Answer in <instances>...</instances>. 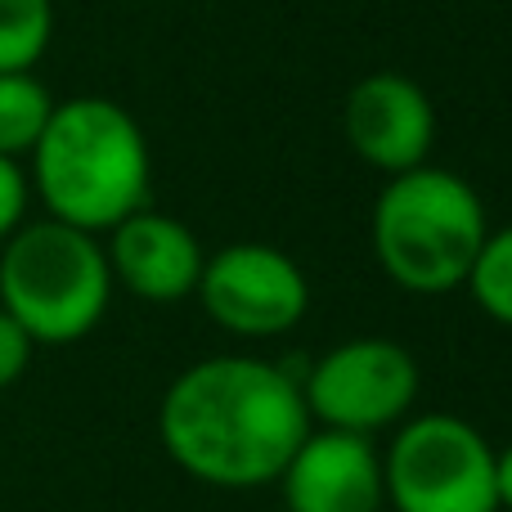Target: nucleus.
I'll return each mask as SVG.
<instances>
[{
    "instance_id": "f257e3e1",
    "label": "nucleus",
    "mask_w": 512,
    "mask_h": 512,
    "mask_svg": "<svg viewBox=\"0 0 512 512\" xmlns=\"http://www.w3.org/2000/svg\"><path fill=\"white\" fill-rule=\"evenodd\" d=\"M315 432L288 369L256 355H212L176 373L158 405V436L180 472L216 490L279 481L297 445Z\"/></svg>"
},
{
    "instance_id": "f03ea898",
    "label": "nucleus",
    "mask_w": 512,
    "mask_h": 512,
    "mask_svg": "<svg viewBox=\"0 0 512 512\" xmlns=\"http://www.w3.org/2000/svg\"><path fill=\"white\" fill-rule=\"evenodd\" d=\"M32 158V194L45 216L72 230L108 234L149 207L153 153L140 122L117 99L77 95L54 104Z\"/></svg>"
},
{
    "instance_id": "7ed1b4c3",
    "label": "nucleus",
    "mask_w": 512,
    "mask_h": 512,
    "mask_svg": "<svg viewBox=\"0 0 512 512\" xmlns=\"http://www.w3.org/2000/svg\"><path fill=\"white\" fill-rule=\"evenodd\" d=\"M373 256L396 288L414 297H445L468 283L486 248L490 216L481 194L445 167H414L387 176L373 203Z\"/></svg>"
},
{
    "instance_id": "20e7f679",
    "label": "nucleus",
    "mask_w": 512,
    "mask_h": 512,
    "mask_svg": "<svg viewBox=\"0 0 512 512\" xmlns=\"http://www.w3.org/2000/svg\"><path fill=\"white\" fill-rule=\"evenodd\" d=\"M113 270L99 234L63 221H23L0 243V310L36 346H72L99 328L113 301Z\"/></svg>"
},
{
    "instance_id": "39448f33",
    "label": "nucleus",
    "mask_w": 512,
    "mask_h": 512,
    "mask_svg": "<svg viewBox=\"0 0 512 512\" xmlns=\"http://www.w3.org/2000/svg\"><path fill=\"white\" fill-rule=\"evenodd\" d=\"M382 486L396 512H499L495 450L454 414H409L382 454Z\"/></svg>"
},
{
    "instance_id": "423d86ee",
    "label": "nucleus",
    "mask_w": 512,
    "mask_h": 512,
    "mask_svg": "<svg viewBox=\"0 0 512 512\" xmlns=\"http://www.w3.org/2000/svg\"><path fill=\"white\" fill-rule=\"evenodd\" d=\"M297 382L310 423L373 441L414 414L423 373L414 355L391 337H351L319 355Z\"/></svg>"
},
{
    "instance_id": "0eeeda50",
    "label": "nucleus",
    "mask_w": 512,
    "mask_h": 512,
    "mask_svg": "<svg viewBox=\"0 0 512 512\" xmlns=\"http://www.w3.org/2000/svg\"><path fill=\"white\" fill-rule=\"evenodd\" d=\"M207 319L234 337H283L306 319V270L270 243H230L212 252L198 279Z\"/></svg>"
},
{
    "instance_id": "6e6552de",
    "label": "nucleus",
    "mask_w": 512,
    "mask_h": 512,
    "mask_svg": "<svg viewBox=\"0 0 512 512\" xmlns=\"http://www.w3.org/2000/svg\"><path fill=\"white\" fill-rule=\"evenodd\" d=\"M342 131L360 162L382 176H405L432 158L436 108L427 90L405 72H369L346 95Z\"/></svg>"
},
{
    "instance_id": "1a4fd4ad",
    "label": "nucleus",
    "mask_w": 512,
    "mask_h": 512,
    "mask_svg": "<svg viewBox=\"0 0 512 512\" xmlns=\"http://www.w3.org/2000/svg\"><path fill=\"white\" fill-rule=\"evenodd\" d=\"M283 508L288 512H382V454L369 436L351 432H310L279 472Z\"/></svg>"
},
{
    "instance_id": "9d476101",
    "label": "nucleus",
    "mask_w": 512,
    "mask_h": 512,
    "mask_svg": "<svg viewBox=\"0 0 512 512\" xmlns=\"http://www.w3.org/2000/svg\"><path fill=\"white\" fill-rule=\"evenodd\" d=\"M104 256L108 270H113V283H122L131 297L153 301V306L194 297L207 265L198 234L176 216L158 212V207H140L122 225H113Z\"/></svg>"
},
{
    "instance_id": "9b49d317",
    "label": "nucleus",
    "mask_w": 512,
    "mask_h": 512,
    "mask_svg": "<svg viewBox=\"0 0 512 512\" xmlns=\"http://www.w3.org/2000/svg\"><path fill=\"white\" fill-rule=\"evenodd\" d=\"M59 99L36 72H0V158H27Z\"/></svg>"
},
{
    "instance_id": "f8f14e48",
    "label": "nucleus",
    "mask_w": 512,
    "mask_h": 512,
    "mask_svg": "<svg viewBox=\"0 0 512 512\" xmlns=\"http://www.w3.org/2000/svg\"><path fill=\"white\" fill-rule=\"evenodd\" d=\"M54 41V0H0V72H32Z\"/></svg>"
},
{
    "instance_id": "ddd939ff",
    "label": "nucleus",
    "mask_w": 512,
    "mask_h": 512,
    "mask_svg": "<svg viewBox=\"0 0 512 512\" xmlns=\"http://www.w3.org/2000/svg\"><path fill=\"white\" fill-rule=\"evenodd\" d=\"M463 288L495 324L512 328V225L486 234V248L477 252V265Z\"/></svg>"
},
{
    "instance_id": "4468645a",
    "label": "nucleus",
    "mask_w": 512,
    "mask_h": 512,
    "mask_svg": "<svg viewBox=\"0 0 512 512\" xmlns=\"http://www.w3.org/2000/svg\"><path fill=\"white\" fill-rule=\"evenodd\" d=\"M27 203H32L27 171L14 158H0V243L27 221Z\"/></svg>"
},
{
    "instance_id": "2eb2a0df",
    "label": "nucleus",
    "mask_w": 512,
    "mask_h": 512,
    "mask_svg": "<svg viewBox=\"0 0 512 512\" xmlns=\"http://www.w3.org/2000/svg\"><path fill=\"white\" fill-rule=\"evenodd\" d=\"M32 351H36V342L23 333V324L0 310V391H9L23 378L27 364H32Z\"/></svg>"
},
{
    "instance_id": "dca6fc26",
    "label": "nucleus",
    "mask_w": 512,
    "mask_h": 512,
    "mask_svg": "<svg viewBox=\"0 0 512 512\" xmlns=\"http://www.w3.org/2000/svg\"><path fill=\"white\" fill-rule=\"evenodd\" d=\"M495 499L499 512H512V445L495 450Z\"/></svg>"
}]
</instances>
